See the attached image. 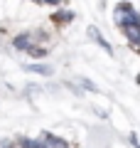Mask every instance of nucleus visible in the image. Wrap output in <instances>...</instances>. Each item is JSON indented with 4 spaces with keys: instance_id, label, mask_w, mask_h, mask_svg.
<instances>
[{
    "instance_id": "nucleus-1",
    "label": "nucleus",
    "mask_w": 140,
    "mask_h": 148,
    "mask_svg": "<svg viewBox=\"0 0 140 148\" xmlns=\"http://www.w3.org/2000/svg\"><path fill=\"white\" fill-rule=\"evenodd\" d=\"M113 17H116V22H118L120 27H128V25H138L140 27V15L135 12V8L130 5V3H120V5L116 8Z\"/></svg>"
},
{
    "instance_id": "nucleus-2",
    "label": "nucleus",
    "mask_w": 140,
    "mask_h": 148,
    "mask_svg": "<svg viewBox=\"0 0 140 148\" xmlns=\"http://www.w3.org/2000/svg\"><path fill=\"white\" fill-rule=\"evenodd\" d=\"M88 37H91L93 42H99V45H101V47H103V49H106V52H108V54H111V52H113V49H111V45H108V42H106V37H103V35H101V32H99V30H96V27H93V25H91V27H88Z\"/></svg>"
},
{
    "instance_id": "nucleus-3",
    "label": "nucleus",
    "mask_w": 140,
    "mask_h": 148,
    "mask_svg": "<svg viewBox=\"0 0 140 148\" xmlns=\"http://www.w3.org/2000/svg\"><path fill=\"white\" fill-rule=\"evenodd\" d=\"M12 45H15L17 49H27V52H30V49L35 47V45H32V35H30V32H25V35H17Z\"/></svg>"
},
{
    "instance_id": "nucleus-4",
    "label": "nucleus",
    "mask_w": 140,
    "mask_h": 148,
    "mask_svg": "<svg viewBox=\"0 0 140 148\" xmlns=\"http://www.w3.org/2000/svg\"><path fill=\"white\" fill-rule=\"evenodd\" d=\"M120 32H123L125 37H128L133 45H140V27L138 25H128V27H120Z\"/></svg>"
},
{
    "instance_id": "nucleus-5",
    "label": "nucleus",
    "mask_w": 140,
    "mask_h": 148,
    "mask_svg": "<svg viewBox=\"0 0 140 148\" xmlns=\"http://www.w3.org/2000/svg\"><path fill=\"white\" fill-rule=\"evenodd\" d=\"M42 141H44V148H69L67 141H62V138H57V136H49V133H47Z\"/></svg>"
},
{
    "instance_id": "nucleus-6",
    "label": "nucleus",
    "mask_w": 140,
    "mask_h": 148,
    "mask_svg": "<svg viewBox=\"0 0 140 148\" xmlns=\"http://www.w3.org/2000/svg\"><path fill=\"white\" fill-rule=\"evenodd\" d=\"M27 72H35V74H52L54 69L49 67V64H27Z\"/></svg>"
},
{
    "instance_id": "nucleus-7",
    "label": "nucleus",
    "mask_w": 140,
    "mask_h": 148,
    "mask_svg": "<svg viewBox=\"0 0 140 148\" xmlns=\"http://www.w3.org/2000/svg\"><path fill=\"white\" fill-rule=\"evenodd\" d=\"M71 17H74V12H62V15H57V17H54V20H71Z\"/></svg>"
},
{
    "instance_id": "nucleus-8",
    "label": "nucleus",
    "mask_w": 140,
    "mask_h": 148,
    "mask_svg": "<svg viewBox=\"0 0 140 148\" xmlns=\"http://www.w3.org/2000/svg\"><path fill=\"white\" fill-rule=\"evenodd\" d=\"M37 3H44V5H59L62 0H37Z\"/></svg>"
},
{
    "instance_id": "nucleus-9",
    "label": "nucleus",
    "mask_w": 140,
    "mask_h": 148,
    "mask_svg": "<svg viewBox=\"0 0 140 148\" xmlns=\"http://www.w3.org/2000/svg\"><path fill=\"white\" fill-rule=\"evenodd\" d=\"M130 141H133V146H135V148H140V143H138V138H135V136L130 138Z\"/></svg>"
}]
</instances>
